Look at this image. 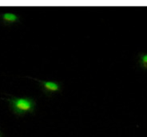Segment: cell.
Here are the masks:
<instances>
[{
    "label": "cell",
    "mask_w": 147,
    "mask_h": 137,
    "mask_svg": "<svg viewBox=\"0 0 147 137\" xmlns=\"http://www.w3.org/2000/svg\"><path fill=\"white\" fill-rule=\"evenodd\" d=\"M2 19L3 20V22H7V23H13V22H17L18 20V15L13 13H10V12H7V13H3L2 15Z\"/></svg>",
    "instance_id": "cell-3"
},
{
    "label": "cell",
    "mask_w": 147,
    "mask_h": 137,
    "mask_svg": "<svg viewBox=\"0 0 147 137\" xmlns=\"http://www.w3.org/2000/svg\"><path fill=\"white\" fill-rule=\"evenodd\" d=\"M0 137H1V135H0Z\"/></svg>",
    "instance_id": "cell-5"
},
{
    "label": "cell",
    "mask_w": 147,
    "mask_h": 137,
    "mask_svg": "<svg viewBox=\"0 0 147 137\" xmlns=\"http://www.w3.org/2000/svg\"><path fill=\"white\" fill-rule=\"evenodd\" d=\"M36 80L40 83L42 88L43 89L44 92L47 94L59 92L61 89V85L58 82L51 81V80H39V79H36Z\"/></svg>",
    "instance_id": "cell-2"
},
{
    "label": "cell",
    "mask_w": 147,
    "mask_h": 137,
    "mask_svg": "<svg viewBox=\"0 0 147 137\" xmlns=\"http://www.w3.org/2000/svg\"><path fill=\"white\" fill-rule=\"evenodd\" d=\"M140 67L144 70H147V53H141L138 57Z\"/></svg>",
    "instance_id": "cell-4"
},
{
    "label": "cell",
    "mask_w": 147,
    "mask_h": 137,
    "mask_svg": "<svg viewBox=\"0 0 147 137\" xmlns=\"http://www.w3.org/2000/svg\"><path fill=\"white\" fill-rule=\"evenodd\" d=\"M9 101L13 111L17 115L33 111L35 107V101L30 97H14Z\"/></svg>",
    "instance_id": "cell-1"
}]
</instances>
